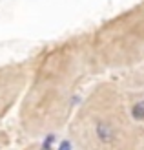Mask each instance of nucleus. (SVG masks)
Here are the masks:
<instances>
[{"label": "nucleus", "instance_id": "1", "mask_svg": "<svg viewBox=\"0 0 144 150\" xmlns=\"http://www.w3.org/2000/svg\"><path fill=\"white\" fill-rule=\"evenodd\" d=\"M95 77L88 31L42 46L29 59V79L17 108L18 132L42 139L66 130L82 90Z\"/></svg>", "mask_w": 144, "mask_h": 150}, {"label": "nucleus", "instance_id": "2", "mask_svg": "<svg viewBox=\"0 0 144 150\" xmlns=\"http://www.w3.org/2000/svg\"><path fill=\"white\" fill-rule=\"evenodd\" d=\"M66 132L82 150H144V134L135 123L117 77L98 79L89 86Z\"/></svg>", "mask_w": 144, "mask_h": 150}, {"label": "nucleus", "instance_id": "3", "mask_svg": "<svg viewBox=\"0 0 144 150\" xmlns=\"http://www.w3.org/2000/svg\"><path fill=\"white\" fill-rule=\"evenodd\" d=\"M89 50L98 77L144 64V0L89 29Z\"/></svg>", "mask_w": 144, "mask_h": 150}, {"label": "nucleus", "instance_id": "4", "mask_svg": "<svg viewBox=\"0 0 144 150\" xmlns=\"http://www.w3.org/2000/svg\"><path fill=\"white\" fill-rule=\"evenodd\" d=\"M29 79V59L0 64V126L18 108Z\"/></svg>", "mask_w": 144, "mask_h": 150}, {"label": "nucleus", "instance_id": "5", "mask_svg": "<svg viewBox=\"0 0 144 150\" xmlns=\"http://www.w3.org/2000/svg\"><path fill=\"white\" fill-rule=\"evenodd\" d=\"M115 77L119 79L120 86L124 90L128 106H130L135 123L139 125V128L144 134V66L122 71Z\"/></svg>", "mask_w": 144, "mask_h": 150}, {"label": "nucleus", "instance_id": "6", "mask_svg": "<svg viewBox=\"0 0 144 150\" xmlns=\"http://www.w3.org/2000/svg\"><path fill=\"white\" fill-rule=\"evenodd\" d=\"M140 66H144V64H140Z\"/></svg>", "mask_w": 144, "mask_h": 150}]
</instances>
